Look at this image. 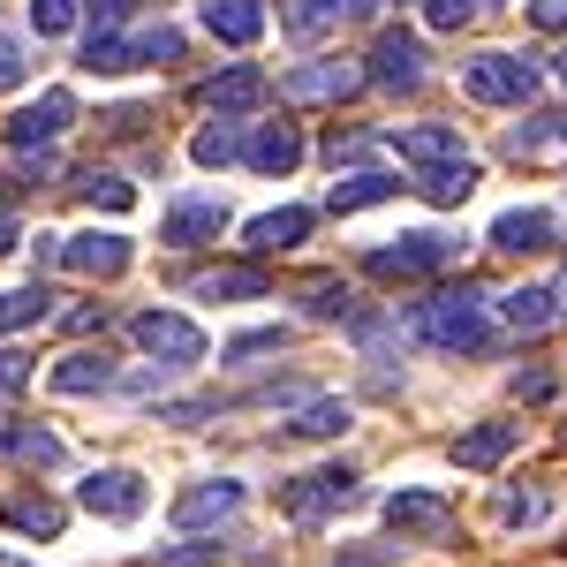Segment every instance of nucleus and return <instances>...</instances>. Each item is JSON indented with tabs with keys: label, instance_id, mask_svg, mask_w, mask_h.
<instances>
[{
	"label": "nucleus",
	"instance_id": "1",
	"mask_svg": "<svg viewBox=\"0 0 567 567\" xmlns=\"http://www.w3.org/2000/svg\"><path fill=\"white\" fill-rule=\"evenodd\" d=\"M416 326H424V341L446 355H477L492 349V318H484L477 288H439L432 303H416Z\"/></svg>",
	"mask_w": 567,
	"mask_h": 567
},
{
	"label": "nucleus",
	"instance_id": "2",
	"mask_svg": "<svg viewBox=\"0 0 567 567\" xmlns=\"http://www.w3.org/2000/svg\"><path fill=\"white\" fill-rule=\"evenodd\" d=\"M39 258L61 265V272H84V280H114V272H130V235H99V227H84V235H39Z\"/></svg>",
	"mask_w": 567,
	"mask_h": 567
},
{
	"label": "nucleus",
	"instance_id": "3",
	"mask_svg": "<svg viewBox=\"0 0 567 567\" xmlns=\"http://www.w3.org/2000/svg\"><path fill=\"white\" fill-rule=\"evenodd\" d=\"M537 61L529 53H477V61H462V91L470 99H484V106H523V99H537Z\"/></svg>",
	"mask_w": 567,
	"mask_h": 567
},
{
	"label": "nucleus",
	"instance_id": "4",
	"mask_svg": "<svg viewBox=\"0 0 567 567\" xmlns=\"http://www.w3.org/2000/svg\"><path fill=\"white\" fill-rule=\"evenodd\" d=\"M349 499H355V470H349V462H326V470H303V477L280 484L288 523H326V515L349 507Z\"/></svg>",
	"mask_w": 567,
	"mask_h": 567
},
{
	"label": "nucleus",
	"instance_id": "5",
	"mask_svg": "<svg viewBox=\"0 0 567 567\" xmlns=\"http://www.w3.org/2000/svg\"><path fill=\"white\" fill-rule=\"evenodd\" d=\"M462 258V243H446V235H432V227H424V235H401V243H379V250H371V280H416V272H439V265H454Z\"/></svg>",
	"mask_w": 567,
	"mask_h": 567
},
{
	"label": "nucleus",
	"instance_id": "6",
	"mask_svg": "<svg viewBox=\"0 0 567 567\" xmlns=\"http://www.w3.org/2000/svg\"><path fill=\"white\" fill-rule=\"evenodd\" d=\"M175 529L182 537H205V529H219V523H235L243 515V484L235 477H197L189 492H175Z\"/></svg>",
	"mask_w": 567,
	"mask_h": 567
},
{
	"label": "nucleus",
	"instance_id": "7",
	"mask_svg": "<svg viewBox=\"0 0 567 567\" xmlns=\"http://www.w3.org/2000/svg\"><path fill=\"white\" fill-rule=\"evenodd\" d=\"M136 349H152L159 355V363H197V355H205V333H197V326H189V318H182V310H136Z\"/></svg>",
	"mask_w": 567,
	"mask_h": 567
},
{
	"label": "nucleus",
	"instance_id": "8",
	"mask_svg": "<svg viewBox=\"0 0 567 567\" xmlns=\"http://www.w3.org/2000/svg\"><path fill=\"white\" fill-rule=\"evenodd\" d=\"M363 84H379V91H416V84H424V39H409V31H379Z\"/></svg>",
	"mask_w": 567,
	"mask_h": 567
},
{
	"label": "nucleus",
	"instance_id": "9",
	"mask_svg": "<svg viewBox=\"0 0 567 567\" xmlns=\"http://www.w3.org/2000/svg\"><path fill=\"white\" fill-rule=\"evenodd\" d=\"M76 499H84V507L99 515V523H136L152 492H144V477H136V470H91Z\"/></svg>",
	"mask_w": 567,
	"mask_h": 567
},
{
	"label": "nucleus",
	"instance_id": "10",
	"mask_svg": "<svg viewBox=\"0 0 567 567\" xmlns=\"http://www.w3.org/2000/svg\"><path fill=\"white\" fill-rule=\"evenodd\" d=\"M386 523L401 529V545H409V537H446V529H454V507H446V492L401 484V492L386 499Z\"/></svg>",
	"mask_w": 567,
	"mask_h": 567
},
{
	"label": "nucleus",
	"instance_id": "11",
	"mask_svg": "<svg viewBox=\"0 0 567 567\" xmlns=\"http://www.w3.org/2000/svg\"><path fill=\"white\" fill-rule=\"evenodd\" d=\"M69 122H76V99H69V91H39V99L8 122V144H16V152H45Z\"/></svg>",
	"mask_w": 567,
	"mask_h": 567
},
{
	"label": "nucleus",
	"instance_id": "12",
	"mask_svg": "<svg viewBox=\"0 0 567 567\" xmlns=\"http://www.w3.org/2000/svg\"><path fill=\"white\" fill-rule=\"evenodd\" d=\"M355 84H363V69H349V61H310V69L280 76V99L288 106H318V99H349Z\"/></svg>",
	"mask_w": 567,
	"mask_h": 567
},
{
	"label": "nucleus",
	"instance_id": "13",
	"mask_svg": "<svg viewBox=\"0 0 567 567\" xmlns=\"http://www.w3.org/2000/svg\"><path fill=\"white\" fill-rule=\"evenodd\" d=\"M219 227H227V205L219 197H189V205H175V213L159 219V243L197 250V243H219Z\"/></svg>",
	"mask_w": 567,
	"mask_h": 567
},
{
	"label": "nucleus",
	"instance_id": "14",
	"mask_svg": "<svg viewBox=\"0 0 567 567\" xmlns=\"http://www.w3.org/2000/svg\"><path fill=\"white\" fill-rule=\"evenodd\" d=\"M189 296L197 303H250V296H265V265H205V272H189Z\"/></svg>",
	"mask_w": 567,
	"mask_h": 567
},
{
	"label": "nucleus",
	"instance_id": "15",
	"mask_svg": "<svg viewBox=\"0 0 567 567\" xmlns=\"http://www.w3.org/2000/svg\"><path fill=\"white\" fill-rule=\"evenodd\" d=\"M303 235H310V213L303 205H280V213H258L243 227V250H250V258H272V250H296Z\"/></svg>",
	"mask_w": 567,
	"mask_h": 567
},
{
	"label": "nucleus",
	"instance_id": "16",
	"mask_svg": "<svg viewBox=\"0 0 567 567\" xmlns=\"http://www.w3.org/2000/svg\"><path fill=\"white\" fill-rule=\"evenodd\" d=\"M0 454L23 462V470H61L69 462V446L45 432V424H0Z\"/></svg>",
	"mask_w": 567,
	"mask_h": 567
},
{
	"label": "nucleus",
	"instance_id": "17",
	"mask_svg": "<svg viewBox=\"0 0 567 567\" xmlns=\"http://www.w3.org/2000/svg\"><path fill=\"white\" fill-rule=\"evenodd\" d=\"M393 152L409 167H446V159H462V136L446 122H416V130H393Z\"/></svg>",
	"mask_w": 567,
	"mask_h": 567
},
{
	"label": "nucleus",
	"instance_id": "18",
	"mask_svg": "<svg viewBox=\"0 0 567 567\" xmlns=\"http://www.w3.org/2000/svg\"><path fill=\"white\" fill-rule=\"evenodd\" d=\"M205 31H213L219 45H258L265 0H205Z\"/></svg>",
	"mask_w": 567,
	"mask_h": 567
},
{
	"label": "nucleus",
	"instance_id": "19",
	"mask_svg": "<svg viewBox=\"0 0 567 567\" xmlns=\"http://www.w3.org/2000/svg\"><path fill=\"white\" fill-rule=\"evenodd\" d=\"M243 159H250L258 175H296V159H303V136L288 130V122H265V130L243 144Z\"/></svg>",
	"mask_w": 567,
	"mask_h": 567
},
{
	"label": "nucleus",
	"instance_id": "20",
	"mask_svg": "<svg viewBox=\"0 0 567 567\" xmlns=\"http://www.w3.org/2000/svg\"><path fill=\"white\" fill-rule=\"evenodd\" d=\"M515 439H523V424H477V432L454 439V462H462V470H499V462L515 454Z\"/></svg>",
	"mask_w": 567,
	"mask_h": 567
},
{
	"label": "nucleus",
	"instance_id": "21",
	"mask_svg": "<svg viewBox=\"0 0 567 567\" xmlns=\"http://www.w3.org/2000/svg\"><path fill=\"white\" fill-rule=\"evenodd\" d=\"M114 386V355L106 349H76L53 363V393H106Z\"/></svg>",
	"mask_w": 567,
	"mask_h": 567
},
{
	"label": "nucleus",
	"instance_id": "22",
	"mask_svg": "<svg viewBox=\"0 0 567 567\" xmlns=\"http://www.w3.org/2000/svg\"><path fill=\"white\" fill-rule=\"evenodd\" d=\"M409 189H416V197H432V205H462V197L477 189V159L462 152V159H446V167H416Z\"/></svg>",
	"mask_w": 567,
	"mask_h": 567
},
{
	"label": "nucleus",
	"instance_id": "23",
	"mask_svg": "<svg viewBox=\"0 0 567 567\" xmlns=\"http://www.w3.org/2000/svg\"><path fill=\"white\" fill-rule=\"evenodd\" d=\"M0 523L16 529V537H61V499H45V492H16L8 507H0Z\"/></svg>",
	"mask_w": 567,
	"mask_h": 567
},
{
	"label": "nucleus",
	"instance_id": "24",
	"mask_svg": "<svg viewBox=\"0 0 567 567\" xmlns=\"http://www.w3.org/2000/svg\"><path fill=\"white\" fill-rule=\"evenodd\" d=\"M545 243H553V219L537 213V205L492 219V250H515V258H523V250H545Z\"/></svg>",
	"mask_w": 567,
	"mask_h": 567
},
{
	"label": "nucleus",
	"instance_id": "25",
	"mask_svg": "<svg viewBox=\"0 0 567 567\" xmlns=\"http://www.w3.org/2000/svg\"><path fill=\"white\" fill-rule=\"evenodd\" d=\"M355 424L349 401H333V393H318V401H303L296 416H288V439H341Z\"/></svg>",
	"mask_w": 567,
	"mask_h": 567
},
{
	"label": "nucleus",
	"instance_id": "26",
	"mask_svg": "<svg viewBox=\"0 0 567 567\" xmlns=\"http://www.w3.org/2000/svg\"><path fill=\"white\" fill-rule=\"evenodd\" d=\"M492 515H499V529H545L553 523V492H537V484H507L499 499H492Z\"/></svg>",
	"mask_w": 567,
	"mask_h": 567
},
{
	"label": "nucleus",
	"instance_id": "27",
	"mask_svg": "<svg viewBox=\"0 0 567 567\" xmlns=\"http://www.w3.org/2000/svg\"><path fill=\"white\" fill-rule=\"evenodd\" d=\"M265 99V76L243 61V69H219L213 84H205V106H219V114H243V106H258Z\"/></svg>",
	"mask_w": 567,
	"mask_h": 567
},
{
	"label": "nucleus",
	"instance_id": "28",
	"mask_svg": "<svg viewBox=\"0 0 567 567\" xmlns=\"http://www.w3.org/2000/svg\"><path fill=\"white\" fill-rule=\"evenodd\" d=\"M333 23H341V0H280V31H288V39H326V31H333Z\"/></svg>",
	"mask_w": 567,
	"mask_h": 567
},
{
	"label": "nucleus",
	"instance_id": "29",
	"mask_svg": "<svg viewBox=\"0 0 567 567\" xmlns=\"http://www.w3.org/2000/svg\"><path fill=\"white\" fill-rule=\"evenodd\" d=\"M243 144H250V136H243V122H227V114H219V122H205V130H197L189 159H197V167H227V159H243Z\"/></svg>",
	"mask_w": 567,
	"mask_h": 567
},
{
	"label": "nucleus",
	"instance_id": "30",
	"mask_svg": "<svg viewBox=\"0 0 567 567\" xmlns=\"http://www.w3.org/2000/svg\"><path fill=\"white\" fill-rule=\"evenodd\" d=\"M560 296H553V288H515V296H507V303H499V318H507V326H515V333H545V326H553V318H560Z\"/></svg>",
	"mask_w": 567,
	"mask_h": 567
},
{
	"label": "nucleus",
	"instance_id": "31",
	"mask_svg": "<svg viewBox=\"0 0 567 567\" xmlns=\"http://www.w3.org/2000/svg\"><path fill=\"white\" fill-rule=\"evenodd\" d=\"M296 303H303L310 318H341V310H349V280H341V272H310V280H296Z\"/></svg>",
	"mask_w": 567,
	"mask_h": 567
},
{
	"label": "nucleus",
	"instance_id": "32",
	"mask_svg": "<svg viewBox=\"0 0 567 567\" xmlns=\"http://www.w3.org/2000/svg\"><path fill=\"white\" fill-rule=\"evenodd\" d=\"M409 182H393V175H349V182H333V213H363V205H379V197H401Z\"/></svg>",
	"mask_w": 567,
	"mask_h": 567
},
{
	"label": "nucleus",
	"instance_id": "33",
	"mask_svg": "<svg viewBox=\"0 0 567 567\" xmlns=\"http://www.w3.org/2000/svg\"><path fill=\"white\" fill-rule=\"evenodd\" d=\"M45 288H0V333H23V326H39L45 318Z\"/></svg>",
	"mask_w": 567,
	"mask_h": 567
},
{
	"label": "nucleus",
	"instance_id": "34",
	"mask_svg": "<svg viewBox=\"0 0 567 567\" xmlns=\"http://www.w3.org/2000/svg\"><path fill=\"white\" fill-rule=\"evenodd\" d=\"M76 197H84L91 213H99V205H106V213H130L136 205V189L122 175H99V167H91V175H76Z\"/></svg>",
	"mask_w": 567,
	"mask_h": 567
},
{
	"label": "nucleus",
	"instance_id": "35",
	"mask_svg": "<svg viewBox=\"0 0 567 567\" xmlns=\"http://www.w3.org/2000/svg\"><path fill=\"white\" fill-rule=\"evenodd\" d=\"M553 144H567V114H537V130H515V152H553Z\"/></svg>",
	"mask_w": 567,
	"mask_h": 567
},
{
	"label": "nucleus",
	"instance_id": "36",
	"mask_svg": "<svg viewBox=\"0 0 567 567\" xmlns=\"http://www.w3.org/2000/svg\"><path fill=\"white\" fill-rule=\"evenodd\" d=\"M69 23H76V0H31V31L39 39H61Z\"/></svg>",
	"mask_w": 567,
	"mask_h": 567
},
{
	"label": "nucleus",
	"instance_id": "37",
	"mask_svg": "<svg viewBox=\"0 0 567 567\" xmlns=\"http://www.w3.org/2000/svg\"><path fill=\"white\" fill-rule=\"evenodd\" d=\"M416 8H424V23H432V31H462L477 0H416Z\"/></svg>",
	"mask_w": 567,
	"mask_h": 567
},
{
	"label": "nucleus",
	"instance_id": "38",
	"mask_svg": "<svg viewBox=\"0 0 567 567\" xmlns=\"http://www.w3.org/2000/svg\"><path fill=\"white\" fill-rule=\"evenodd\" d=\"M31 371H39V363H31L23 349H0V393H23V386H31Z\"/></svg>",
	"mask_w": 567,
	"mask_h": 567
},
{
	"label": "nucleus",
	"instance_id": "39",
	"mask_svg": "<svg viewBox=\"0 0 567 567\" xmlns=\"http://www.w3.org/2000/svg\"><path fill=\"white\" fill-rule=\"evenodd\" d=\"M341 567H401V545H341Z\"/></svg>",
	"mask_w": 567,
	"mask_h": 567
},
{
	"label": "nucleus",
	"instance_id": "40",
	"mask_svg": "<svg viewBox=\"0 0 567 567\" xmlns=\"http://www.w3.org/2000/svg\"><path fill=\"white\" fill-rule=\"evenodd\" d=\"M84 8H91V23H99V39H106V31H122V23L136 16V0H84Z\"/></svg>",
	"mask_w": 567,
	"mask_h": 567
},
{
	"label": "nucleus",
	"instance_id": "41",
	"mask_svg": "<svg viewBox=\"0 0 567 567\" xmlns=\"http://www.w3.org/2000/svg\"><path fill=\"white\" fill-rule=\"evenodd\" d=\"M219 545H182V553H159V567H213Z\"/></svg>",
	"mask_w": 567,
	"mask_h": 567
},
{
	"label": "nucleus",
	"instance_id": "42",
	"mask_svg": "<svg viewBox=\"0 0 567 567\" xmlns=\"http://www.w3.org/2000/svg\"><path fill=\"white\" fill-rule=\"evenodd\" d=\"M280 349V333H243V341H227V355L243 363V355H272Z\"/></svg>",
	"mask_w": 567,
	"mask_h": 567
},
{
	"label": "nucleus",
	"instance_id": "43",
	"mask_svg": "<svg viewBox=\"0 0 567 567\" xmlns=\"http://www.w3.org/2000/svg\"><path fill=\"white\" fill-rule=\"evenodd\" d=\"M8 84H23V45L16 39H0V91Z\"/></svg>",
	"mask_w": 567,
	"mask_h": 567
},
{
	"label": "nucleus",
	"instance_id": "44",
	"mask_svg": "<svg viewBox=\"0 0 567 567\" xmlns=\"http://www.w3.org/2000/svg\"><path fill=\"white\" fill-rule=\"evenodd\" d=\"M537 23L545 31H567V0H537Z\"/></svg>",
	"mask_w": 567,
	"mask_h": 567
},
{
	"label": "nucleus",
	"instance_id": "45",
	"mask_svg": "<svg viewBox=\"0 0 567 567\" xmlns=\"http://www.w3.org/2000/svg\"><path fill=\"white\" fill-rule=\"evenodd\" d=\"M386 0H341V16H379Z\"/></svg>",
	"mask_w": 567,
	"mask_h": 567
},
{
	"label": "nucleus",
	"instance_id": "46",
	"mask_svg": "<svg viewBox=\"0 0 567 567\" xmlns=\"http://www.w3.org/2000/svg\"><path fill=\"white\" fill-rule=\"evenodd\" d=\"M8 243H16V227H8V213H0V250H8Z\"/></svg>",
	"mask_w": 567,
	"mask_h": 567
},
{
	"label": "nucleus",
	"instance_id": "47",
	"mask_svg": "<svg viewBox=\"0 0 567 567\" xmlns=\"http://www.w3.org/2000/svg\"><path fill=\"white\" fill-rule=\"evenodd\" d=\"M0 567H31V560H16V553H0Z\"/></svg>",
	"mask_w": 567,
	"mask_h": 567
},
{
	"label": "nucleus",
	"instance_id": "48",
	"mask_svg": "<svg viewBox=\"0 0 567 567\" xmlns=\"http://www.w3.org/2000/svg\"><path fill=\"white\" fill-rule=\"evenodd\" d=\"M560 76H567V53H560Z\"/></svg>",
	"mask_w": 567,
	"mask_h": 567
},
{
	"label": "nucleus",
	"instance_id": "49",
	"mask_svg": "<svg viewBox=\"0 0 567 567\" xmlns=\"http://www.w3.org/2000/svg\"><path fill=\"white\" fill-rule=\"evenodd\" d=\"M560 296H567V288H560Z\"/></svg>",
	"mask_w": 567,
	"mask_h": 567
}]
</instances>
